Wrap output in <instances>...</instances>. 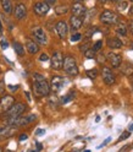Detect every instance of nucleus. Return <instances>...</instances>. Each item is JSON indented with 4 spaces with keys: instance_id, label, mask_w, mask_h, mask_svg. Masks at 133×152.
Listing matches in <instances>:
<instances>
[{
    "instance_id": "b1692460",
    "label": "nucleus",
    "mask_w": 133,
    "mask_h": 152,
    "mask_svg": "<svg viewBox=\"0 0 133 152\" xmlns=\"http://www.w3.org/2000/svg\"><path fill=\"white\" fill-rule=\"evenodd\" d=\"M121 71H122L123 74H125V75H128V76H129V75L133 72V66H132V65H129V64H125V65L122 66Z\"/></svg>"
},
{
    "instance_id": "37998d69",
    "label": "nucleus",
    "mask_w": 133,
    "mask_h": 152,
    "mask_svg": "<svg viewBox=\"0 0 133 152\" xmlns=\"http://www.w3.org/2000/svg\"><path fill=\"white\" fill-rule=\"evenodd\" d=\"M44 132H45V130H43V129H38V130L35 131V134H37V135H43Z\"/></svg>"
},
{
    "instance_id": "5fc2aeb1",
    "label": "nucleus",
    "mask_w": 133,
    "mask_h": 152,
    "mask_svg": "<svg viewBox=\"0 0 133 152\" xmlns=\"http://www.w3.org/2000/svg\"><path fill=\"white\" fill-rule=\"evenodd\" d=\"M131 81H132V86H133V77H132V79H131Z\"/></svg>"
},
{
    "instance_id": "1a4fd4ad",
    "label": "nucleus",
    "mask_w": 133,
    "mask_h": 152,
    "mask_svg": "<svg viewBox=\"0 0 133 152\" xmlns=\"http://www.w3.org/2000/svg\"><path fill=\"white\" fill-rule=\"evenodd\" d=\"M65 85V80L64 77H61V76H53L51 80H50V91H53L54 93H58L62 90Z\"/></svg>"
},
{
    "instance_id": "9b49d317",
    "label": "nucleus",
    "mask_w": 133,
    "mask_h": 152,
    "mask_svg": "<svg viewBox=\"0 0 133 152\" xmlns=\"http://www.w3.org/2000/svg\"><path fill=\"white\" fill-rule=\"evenodd\" d=\"M55 31L61 39H65L66 36H67V33H69V26L65 21H59L55 25Z\"/></svg>"
},
{
    "instance_id": "412c9836",
    "label": "nucleus",
    "mask_w": 133,
    "mask_h": 152,
    "mask_svg": "<svg viewBox=\"0 0 133 152\" xmlns=\"http://www.w3.org/2000/svg\"><path fill=\"white\" fill-rule=\"evenodd\" d=\"M12 47H14V49H15L17 55H20V56L25 55V47H23V44H21L20 42H14Z\"/></svg>"
},
{
    "instance_id": "cd10ccee",
    "label": "nucleus",
    "mask_w": 133,
    "mask_h": 152,
    "mask_svg": "<svg viewBox=\"0 0 133 152\" xmlns=\"http://www.w3.org/2000/svg\"><path fill=\"white\" fill-rule=\"evenodd\" d=\"M103 48V41H97L95 43H94L93 44V47H92V49L94 50V52H95V53H98V52H100V49Z\"/></svg>"
},
{
    "instance_id": "f257e3e1",
    "label": "nucleus",
    "mask_w": 133,
    "mask_h": 152,
    "mask_svg": "<svg viewBox=\"0 0 133 152\" xmlns=\"http://www.w3.org/2000/svg\"><path fill=\"white\" fill-rule=\"evenodd\" d=\"M33 92L37 97H46L50 93V86L40 74H33Z\"/></svg>"
},
{
    "instance_id": "393cba45",
    "label": "nucleus",
    "mask_w": 133,
    "mask_h": 152,
    "mask_svg": "<svg viewBox=\"0 0 133 152\" xmlns=\"http://www.w3.org/2000/svg\"><path fill=\"white\" fill-rule=\"evenodd\" d=\"M87 76L90 79V80H95L98 77V70L97 69H90V70H87L85 71Z\"/></svg>"
},
{
    "instance_id": "72a5a7b5",
    "label": "nucleus",
    "mask_w": 133,
    "mask_h": 152,
    "mask_svg": "<svg viewBox=\"0 0 133 152\" xmlns=\"http://www.w3.org/2000/svg\"><path fill=\"white\" fill-rule=\"evenodd\" d=\"M80 49L82 50V52H85L87 49H89V43H85V44H82L81 47H80Z\"/></svg>"
},
{
    "instance_id": "2f4dec72",
    "label": "nucleus",
    "mask_w": 133,
    "mask_h": 152,
    "mask_svg": "<svg viewBox=\"0 0 133 152\" xmlns=\"http://www.w3.org/2000/svg\"><path fill=\"white\" fill-rule=\"evenodd\" d=\"M39 60H40V61H48V60H49V56L46 55L45 53H43V54H40V56H39Z\"/></svg>"
},
{
    "instance_id": "603ef678",
    "label": "nucleus",
    "mask_w": 133,
    "mask_h": 152,
    "mask_svg": "<svg viewBox=\"0 0 133 152\" xmlns=\"http://www.w3.org/2000/svg\"><path fill=\"white\" fill-rule=\"evenodd\" d=\"M0 152H4V150H3V147H0Z\"/></svg>"
},
{
    "instance_id": "dca6fc26",
    "label": "nucleus",
    "mask_w": 133,
    "mask_h": 152,
    "mask_svg": "<svg viewBox=\"0 0 133 152\" xmlns=\"http://www.w3.org/2000/svg\"><path fill=\"white\" fill-rule=\"evenodd\" d=\"M14 15L17 20H23V18L27 16V7L25 4L22 3H18L15 9H14Z\"/></svg>"
},
{
    "instance_id": "c85d7f7f",
    "label": "nucleus",
    "mask_w": 133,
    "mask_h": 152,
    "mask_svg": "<svg viewBox=\"0 0 133 152\" xmlns=\"http://www.w3.org/2000/svg\"><path fill=\"white\" fill-rule=\"evenodd\" d=\"M73 97H74V94H73V93H69V94H66V96H64V97L61 98L60 103H61V104H65V103H67V102L72 101Z\"/></svg>"
},
{
    "instance_id": "bb28decb",
    "label": "nucleus",
    "mask_w": 133,
    "mask_h": 152,
    "mask_svg": "<svg viewBox=\"0 0 133 152\" xmlns=\"http://www.w3.org/2000/svg\"><path fill=\"white\" fill-rule=\"evenodd\" d=\"M127 6H128V4H127L126 0H121V1L117 3V10L119 11H125L127 9Z\"/></svg>"
},
{
    "instance_id": "f3484780",
    "label": "nucleus",
    "mask_w": 133,
    "mask_h": 152,
    "mask_svg": "<svg viewBox=\"0 0 133 152\" xmlns=\"http://www.w3.org/2000/svg\"><path fill=\"white\" fill-rule=\"evenodd\" d=\"M83 17H80V16H74L72 15L70 17V26H71V30L73 32H77V30H80V28L83 26Z\"/></svg>"
},
{
    "instance_id": "de8ad7c7",
    "label": "nucleus",
    "mask_w": 133,
    "mask_h": 152,
    "mask_svg": "<svg viewBox=\"0 0 133 152\" xmlns=\"http://www.w3.org/2000/svg\"><path fill=\"white\" fill-rule=\"evenodd\" d=\"M26 96H27V99H28V101H31V97H30V93H28V92H26Z\"/></svg>"
},
{
    "instance_id": "a19ab883",
    "label": "nucleus",
    "mask_w": 133,
    "mask_h": 152,
    "mask_svg": "<svg viewBox=\"0 0 133 152\" xmlns=\"http://www.w3.org/2000/svg\"><path fill=\"white\" fill-rule=\"evenodd\" d=\"M44 1H45L46 4H48L49 6H51V5H54V4L56 3V0H44Z\"/></svg>"
},
{
    "instance_id": "6e6552de",
    "label": "nucleus",
    "mask_w": 133,
    "mask_h": 152,
    "mask_svg": "<svg viewBox=\"0 0 133 152\" xmlns=\"http://www.w3.org/2000/svg\"><path fill=\"white\" fill-rule=\"evenodd\" d=\"M101 76H103V80L105 82L108 86H112L113 83L116 82V77H115V74L112 72V70L108 66H104L103 70H101Z\"/></svg>"
},
{
    "instance_id": "4c0bfd02",
    "label": "nucleus",
    "mask_w": 133,
    "mask_h": 152,
    "mask_svg": "<svg viewBox=\"0 0 133 152\" xmlns=\"http://www.w3.org/2000/svg\"><path fill=\"white\" fill-rule=\"evenodd\" d=\"M110 140H111V137H108V139H106V140H105V141H104V142H103V144H101V145H100V146H98V148H101V147H103V146H105V145H106V144H109V142H110Z\"/></svg>"
},
{
    "instance_id": "c9c22d12",
    "label": "nucleus",
    "mask_w": 133,
    "mask_h": 152,
    "mask_svg": "<svg viewBox=\"0 0 133 152\" xmlns=\"http://www.w3.org/2000/svg\"><path fill=\"white\" fill-rule=\"evenodd\" d=\"M4 91H5V85H4L3 79H0V93H3Z\"/></svg>"
},
{
    "instance_id": "4d7b16f0",
    "label": "nucleus",
    "mask_w": 133,
    "mask_h": 152,
    "mask_svg": "<svg viewBox=\"0 0 133 152\" xmlns=\"http://www.w3.org/2000/svg\"><path fill=\"white\" fill-rule=\"evenodd\" d=\"M129 1H131V3H132V4H133V0H129Z\"/></svg>"
},
{
    "instance_id": "39448f33",
    "label": "nucleus",
    "mask_w": 133,
    "mask_h": 152,
    "mask_svg": "<svg viewBox=\"0 0 133 152\" xmlns=\"http://www.w3.org/2000/svg\"><path fill=\"white\" fill-rule=\"evenodd\" d=\"M26 109H27V107H26V104H25V103H21V102L14 103L12 106L9 108L6 112H4V115L6 117V119L16 118V117L22 115V114L26 112Z\"/></svg>"
},
{
    "instance_id": "c03bdc74",
    "label": "nucleus",
    "mask_w": 133,
    "mask_h": 152,
    "mask_svg": "<svg viewBox=\"0 0 133 152\" xmlns=\"http://www.w3.org/2000/svg\"><path fill=\"white\" fill-rule=\"evenodd\" d=\"M27 135L26 134H22V135H20V141H25V140H27Z\"/></svg>"
},
{
    "instance_id": "f8f14e48",
    "label": "nucleus",
    "mask_w": 133,
    "mask_h": 152,
    "mask_svg": "<svg viewBox=\"0 0 133 152\" xmlns=\"http://www.w3.org/2000/svg\"><path fill=\"white\" fill-rule=\"evenodd\" d=\"M16 131V128L5 124V125H0V140L3 139H7V137H11Z\"/></svg>"
},
{
    "instance_id": "6ab92c4d",
    "label": "nucleus",
    "mask_w": 133,
    "mask_h": 152,
    "mask_svg": "<svg viewBox=\"0 0 133 152\" xmlns=\"http://www.w3.org/2000/svg\"><path fill=\"white\" fill-rule=\"evenodd\" d=\"M106 45L109 47V49H119L122 47V42L117 37H110L106 39Z\"/></svg>"
},
{
    "instance_id": "f03ea898",
    "label": "nucleus",
    "mask_w": 133,
    "mask_h": 152,
    "mask_svg": "<svg viewBox=\"0 0 133 152\" xmlns=\"http://www.w3.org/2000/svg\"><path fill=\"white\" fill-rule=\"evenodd\" d=\"M35 115L34 114H31V115H28V117H16V118H10V119H6V124L9 125H11L14 128H21V126H25V125H28L30 123L34 121L35 120Z\"/></svg>"
},
{
    "instance_id": "8fccbe9b",
    "label": "nucleus",
    "mask_w": 133,
    "mask_h": 152,
    "mask_svg": "<svg viewBox=\"0 0 133 152\" xmlns=\"http://www.w3.org/2000/svg\"><path fill=\"white\" fill-rule=\"evenodd\" d=\"M98 1H99V3H101V4H104V3H106L108 0H98Z\"/></svg>"
},
{
    "instance_id": "2eb2a0df",
    "label": "nucleus",
    "mask_w": 133,
    "mask_h": 152,
    "mask_svg": "<svg viewBox=\"0 0 133 152\" xmlns=\"http://www.w3.org/2000/svg\"><path fill=\"white\" fill-rule=\"evenodd\" d=\"M106 58L109 60V63L111 64L112 68H119V66L121 65L122 63V55L120 53H113V52H110L108 55H106Z\"/></svg>"
},
{
    "instance_id": "a211bd4d",
    "label": "nucleus",
    "mask_w": 133,
    "mask_h": 152,
    "mask_svg": "<svg viewBox=\"0 0 133 152\" xmlns=\"http://www.w3.org/2000/svg\"><path fill=\"white\" fill-rule=\"evenodd\" d=\"M26 49L30 54H37L39 52V44L33 39H27L26 41Z\"/></svg>"
},
{
    "instance_id": "3c124183",
    "label": "nucleus",
    "mask_w": 133,
    "mask_h": 152,
    "mask_svg": "<svg viewBox=\"0 0 133 152\" xmlns=\"http://www.w3.org/2000/svg\"><path fill=\"white\" fill-rule=\"evenodd\" d=\"M128 131H133V124L129 125V130H128Z\"/></svg>"
},
{
    "instance_id": "f704fd0d",
    "label": "nucleus",
    "mask_w": 133,
    "mask_h": 152,
    "mask_svg": "<svg viewBox=\"0 0 133 152\" xmlns=\"http://www.w3.org/2000/svg\"><path fill=\"white\" fill-rule=\"evenodd\" d=\"M0 45H1V48H3V49H6L7 47H9V43H7L5 39H1V42H0Z\"/></svg>"
},
{
    "instance_id": "79ce46f5",
    "label": "nucleus",
    "mask_w": 133,
    "mask_h": 152,
    "mask_svg": "<svg viewBox=\"0 0 133 152\" xmlns=\"http://www.w3.org/2000/svg\"><path fill=\"white\" fill-rule=\"evenodd\" d=\"M35 145H37V150L38 151H42L43 150V145L40 144V142H35Z\"/></svg>"
},
{
    "instance_id": "473e14b6",
    "label": "nucleus",
    "mask_w": 133,
    "mask_h": 152,
    "mask_svg": "<svg viewBox=\"0 0 133 152\" xmlns=\"http://www.w3.org/2000/svg\"><path fill=\"white\" fill-rule=\"evenodd\" d=\"M127 30L129 31V33H131V34H133V20H131V21L128 22V26H127Z\"/></svg>"
},
{
    "instance_id": "4be33fe9",
    "label": "nucleus",
    "mask_w": 133,
    "mask_h": 152,
    "mask_svg": "<svg viewBox=\"0 0 133 152\" xmlns=\"http://www.w3.org/2000/svg\"><path fill=\"white\" fill-rule=\"evenodd\" d=\"M116 33L117 34H120V36H126L127 34V26L125 25V23H123V22H119L117 23V27H116Z\"/></svg>"
},
{
    "instance_id": "e433bc0d",
    "label": "nucleus",
    "mask_w": 133,
    "mask_h": 152,
    "mask_svg": "<svg viewBox=\"0 0 133 152\" xmlns=\"http://www.w3.org/2000/svg\"><path fill=\"white\" fill-rule=\"evenodd\" d=\"M131 150V145H126V146H123V148H121L119 152H128Z\"/></svg>"
},
{
    "instance_id": "7ed1b4c3",
    "label": "nucleus",
    "mask_w": 133,
    "mask_h": 152,
    "mask_svg": "<svg viewBox=\"0 0 133 152\" xmlns=\"http://www.w3.org/2000/svg\"><path fill=\"white\" fill-rule=\"evenodd\" d=\"M99 20L101 23L106 26H115L120 22V17L116 12H113L111 10H104L99 16Z\"/></svg>"
},
{
    "instance_id": "423d86ee",
    "label": "nucleus",
    "mask_w": 133,
    "mask_h": 152,
    "mask_svg": "<svg viewBox=\"0 0 133 152\" xmlns=\"http://www.w3.org/2000/svg\"><path fill=\"white\" fill-rule=\"evenodd\" d=\"M32 37L34 38L33 41H35L38 44L45 45L48 44V36H46L45 31L42 27H34L32 28Z\"/></svg>"
},
{
    "instance_id": "ddd939ff",
    "label": "nucleus",
    "mask_w": 133,
    "mask_h": 152,
    "mask_svg": "<svg viewBox=\"0 0 133 152\" xmlns=\"http://www.w3.org/2000/svg\"><path fill=\"white\" fill-rule=\"evenodd\" d=\"M71 11H72V15H74V16L84 17L87 9H85V6H84L81 1H76V3H73L72 6H71Z\"/></svg>"
},
{
    "instance_id": "ea45409f",
    "label": "nucleus",
    "mask_w": 133,
    "mask_h": 152,
    "mask_svg": "<svg viewBox=\"0 0 133 152\" xmlns=\"http://www.w3.org/2000/svg\"><path fill=\"white\" fill-rule=\"evenodd\" d=\"M17 88H18L17 85H16V86H14V85H9V90H10V91H17Z\"/></svg>"
},
{
    "instance_id": "49530a36",
    "label": "nucleus",
    "mask_w": 133,
    "mask_h": 152,
    "mask_svg": "<svg viewBox=\"0 0 133 152\" xmlns=\"http://www.w3.org/2000/svg\"><path fill=\"white\" fill-rule=\"evenodd\" d=\"M108 1H111V3H119V1H121V0H108Z\"/></svg>"
},
{
    "instance_id": "a18cd8bd",
    "label": "nucleus",
    "mask_w": 133,
    "mask_h": 152,
    "mask_svg": "<svg viewBox=\"0 0 133 152\" xmlns=\"http://www.w3.org/2000/svg\"><path fill=\"white\" fill-rule=\"evenodd\" d=\"M128 15L129 16H133V5H131L129 9H128Z\"/></svg>"
},
{
    "instance_id": "864d4df0",
    "label": "nucleus",
    "mask_w": 133,
    "mask_h": 152,
    "mask_svg": "<svg viewBox=\"0 0 133 152\" xmlns=\"http://www.w3.org/2000/svg\"><path fill=\"white\" fill-rule=\"evenodd\" d=\"M83 152H90V151H89V150H85V151H83Z\"/></svg>"
},
{
    "instance_id": "20e7f679",
    "label": "nucleus",
    "mask_w": 133,
    "mask_h": 152,
    "mask_svg": "<svg viewBox=\"0 0 133 152\" xmlns=\"http://www.w3.org/2000/svg\"><path fill=\"white\" fill-rule=\"evenodd\" d=\"M62 68L65 70V72L70 75V76H77L80 70H78V66H77V63H76L73 56H65L64 58V65Z\"/></svg>"
},
{
    "instance_id": "09e8293b",
    "label": "nucleus",
    "mask_w": 133,
    "mask_h": 152,
    "mask_svg": "<svg viewBox=\"0 0 133 152\" xmlns=\"http://www.w3.org/2000/svg\"><path fill=\"white\" fill-rule=\"evenodd\" d=\"M0 33H3V25H1V22H0Z\"/></svg>"
},
{
    "instance_id": "58836bf2",
    "label": "nucleus",
    "mask_w": 133,
    "mask_h": 152,
    "mask_svg": "<svg viewBox=\"0 0 133 152\" xmlns=\"http://www.w3.org/2000/svg\"><path fill=\"white\" fill-rule=\"evenodd\" d=\"M98 61H99V63H104V61H105V56L101 55V54H99V55H98Z\"/></svg>"
},
{
    "instance_id": "13d9d810",
    "label": "nucleus",
    "mask_w": 133,
    "mask_h": 152,
    "mask_svg": "<svg viewBox=\"0 0 133 152\" xmlns=\"http://www.w3.org/2000/svg\"><path fill=\"white\" fill-rule=\"evenodd\" d=\"M30 152H34V151H30Z\"/></svg>"
},
{
    "instance_id": "5701e85b",
    "label": "nucleus",
    "mask_w": 133,
    "mask_h": 152,
    "mask_svg": "<svg viewBox=\"0 0 133 152\" xmlns=\"http://www.w3.org/2000/svg\"><path fill=\"white\" fill-rule=\"evenodd\" d=\"M69 10L70 9L67 5H59V6L55 7V14L56 15H65V14L69 12Z\"/></svg>"
},
{
    "instance_id": "0eeeda50",
    "label": "nucleus",
    "mask_w": 133,
    "mask_h": 152,
    "mask_svg": "<svg viewBox=\"0 0 133 152\" xmlns=\"http://www.w3.org/2000/svg\"><path fill=\"white\" fill-rule=\"evenodd\" d=\"M64 65V54L61 52H55L50 58V66L54 70H61Z\"/></svg>"
},
{
    "instance_id": "c756f323",
    "label": "nucleus",
    "mask_w": 133,
    "mask_h": 152,
    "mask_svg": "<svg viewBox=\"0 0 133 152\" xmlns=\"http://www.w3.org/2000/svg\"><path fill=\"white\" fill-rule=\"evenodd\" d=\"M82 38V34L80 32H74L72 36H71V42H80Z\"/></svg>"
},
{
    "instance_id": "4468645a",
    "label": "nucleus",
    "mask_w": 133,
    "mask_h": 152,
    "mask_svg": "<svg viewBox=\"0 0 133 152\" xmlns=\"http://www.w3.org/2000/svg\"><path fill=\"white\" fill-rule=\"evenodd\" d=\"M14 103H15V98L10 96V94H5V96L0 98V109L3 112H6Z\"/></svg>"
},
{
    "instance_id": "6e6d98bb",
    "label": "nucleus",
    "mask_w": 133,
    "mask_h": 152,
    "mask_svg": "<svg viewBox=\"0 0 133 152\" xmlns=\"http://www.w3.org/2000/svg\"><path fill=\"white\" fill-rule=\"evenodd\" d=\"M77 1H81V3H82V1H83V0H77Z\"/></svg>"
},
{
    "instance_id": "a878e982",
    "label": "nucleus",
    "mask_w": 133,
    "mask_h": 152,
    "mask_svg": "<svg viewBox=\"0 0 133 152\" xmlns=\"http://www.w3.org/2000/svg\"><path fill=\"white\" fill-rule=\"evenodd\" d=\"M84 53V56H85V58H87V59H94V58H95V52H94L92 48H89V49H87V50H85V52H83Z\"/></svg>"
},
{
    "instance_id": "7c9ffc66",
    "label": "nucleus",
    "mask_w": 133,
    "mask_h": 152,
    "mask_svg": "<svg viewBox=\"0 0 133 152\" xmlns=\"http://www.w3.org/2000/svg\"><path fill=\"white\" fill-rule=\"evenodd\" d=\"M129 135H131V131H123L122 134H121V136H120V139H119V141H122V140L128 139Z\"/></svg>"
},
{
    "instance_id": "aec40b11",
    "label": "nucleus",
    "mask_w": 133,
    "mask_h": 152,
    "mask_svg": "<svg viewBox=\"0 0 133 152\" xmlns=\"http://www.w3.org/2000/svg\"><path fill=\"white\" fill-rule=\"evenodd\" d=\"M0 4H1V7L5 14L11 15L14 12V7H12V3L11 0H0Z\"/></svg>"
},
{
    "instance_id": "9d476101",
    "label": "nucleus",
    "mask_w": 133,
    "mask_h": 152,
    "mask_svg": "<svg viewBox=\"0 0 133 152\" xmlns=\"http://www.w3.org/2000/svg\"><path fill=\"white\" fill-rule=\"evenodd\" d=\"M49 10H50V6L45 1H38L33 6V12L37 16H45L46 14L49 12Z\"/></svg>"
}]
</instances>
